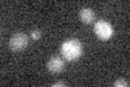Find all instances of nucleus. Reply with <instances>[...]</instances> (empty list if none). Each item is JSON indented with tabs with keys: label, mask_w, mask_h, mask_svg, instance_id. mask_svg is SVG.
I'll use <instances>...</instances> for the list:
<instances>
[{
	"label": "nucleus",
	"mask_w": 130,
	"mask_h": 87,
	"mask_svg": "<svg viewBox=\"0 0 130 87\" xmlns=\"http://www.w3.org/2000/svg\"><path fill=\"white\" fill-rule=\"evenodd\" d=\"M84 47L81 41L76 38H70L61 45V53L66 61L74 62L83 56Z\"/></svg>",
	"instance_id": "obj_1"
},
{
	"label": "nucleus",
	"mask_w": 130,
	"mask_h": 87,
	"mask_svg": "<svg viewBox=\"0 0 130 87\" xmlns=\"http://www.w3.org/2000/svg\"><path fill=\"white\" fill-rule=\"evenodd\" d=\"M94 33L101 40H108L113 36L114 30L111 23L105 20H100L94 23Z\"/></svg>",
	"instance_id": "obj_2"
},
{
	"label": "nucleus",
	"mask_w": 130,
	"mask_h": 87,
	"mask_svg": "<svg viewBox=\"0 0 130 87\" xmlns=\"http://www.w3.org/2000/svg\"><path fill=\"white\" fill-rule=\"evenodd\" d=\"M28 46V36L25 33H15L9 40V48L11 51L19 52Z\"/></svg>",
	"instance_id": "obj_3"
},
{
	"label": "nucleus",
	"mask_w": 130,
	"mask_h": 87,
	"mask_svg": "<svg viewBox=\"0 0 130 87\" xmlns=\"http://www.w3.org/2000/svg\"><path fill=\"white\" fill-rule=\"evenodd\" d=\"M65 68V62L62 58H60L58 56L51 57L49 59L47 63V69L48 71L52 74H59L61 72H63V70Z\"/></svg>",
	"instance_id": "obj_4"
},
{
	"label": "nucleus",
	"mask_w": 130,
	"mask_h": 87,
	"mask_svg": "<svg viewBox=\"0 0 130 87\" xmlns=\"http://www.w3.org/2000/svg\"><path fill=\"white\" fill-rule=\"evenodd\" d=\"M79 19L85 24H91L95 19V13L90 8H83L79 12Z\"/></svg>",
	"instance_id": "obj_5"
},
{
	"label": "nucleus",
	"mask_w": 130,
	"mask_h": 87,
	"mask_svg": "<svg viewBox=\"0 0 130 87\" xmlns=\"http://www.w3.org/2000/svg\"><path fill=\"white\" fill-rule=\"evenodd\" d=\"M115 87H127L129 86V83L126 81V80H123V78H119V80H117L114 82V84H113Z\"/></svg>",
	"instance_id": "obj_6"
},
{
	"label": "nucleus",
	"mask_w": 130,
	"mask_h": 87,
	"mask_svg": "<svg viewBox=\"0 0 130 87\" xmlns=\"http://www.w3.org/2000/svg\"><path fill=\"white\" fill-rule=\"evenodd\" d=\"M40 37H41V32L38 31V30H35L30 33V38L34 39V40H38Z\"/></svg>",
	"instance_id": "obj_7"
},
{
	"label": "nucleus",
	"mask_w": 130,
	"mask_h": 87,
	"mask_svg": "<svg viewBox=\"0 0 130 87\" xmlns=\"http://www.w3.org/2000/svg\"><path fill=\"white\" fill-rule=\"evenodd\" d=\"M67 84L66 83H64V82H55V83H53L52 84V86L53 87H65Z\"/></svg>",
	"instance_id": "obj_8"
}]
</instances>
